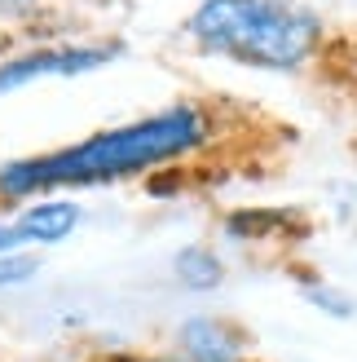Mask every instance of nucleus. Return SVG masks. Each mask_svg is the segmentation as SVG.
I'll list each match as a JSON object with an SVG mask.
<instances>
[{"label": "nucleus", "instance_id": "39448f33", "mask_svg": "<svg viewBox=\"0 0 357 362\" xmlns=\"http://www.w3.org/2000/svg\"><path fill=\"white\" fill-rule=\"evenodd\" d=\"M176 340H181L186 362H243V340L221 318H207V314L186 318Z\"/></svg>", "mask_w": 357, "mask_h": 362}, {"label": "nucleus", "instance_id": "0eeeda50", "mask_svg": "<svg viewBox=\"0 0 357 362\" xmlns=\"http://www.w3.org/2000/svg\"><path fill=\"white\" fill-rule=\"evenodd\" d=\"M305 300L317 305L322 314H335V318H353V300L335 287H322V283H305Z\"/></svg>", "mask_w": 357, "mask_h": 362}, {"label": "nucleus", "instance_id": "423d86ee", "mask_svg": "<svg viewBox=\"0 0 357 362\" xmlns=\"http://www.w3.org/2000/svg\"><path fill=\"white\" fill-rule=\"evenodd\" d=\"M172 274L176 283L186 287V292H212V287H221L225 283V265L217 252H207V247H181L176 252V261H172Z\"/></svg>", "mask_w": 357, "mask_h": 362}, {"label": "nucleus", "instance_id": "20e7f679", "mask_svg": "<svg viewBox=\"0 0 357 362\" xmlns=\"http://www.w3.org/2000/svg\"><path fill=\"white\" fill-rule=\"evenodd\" d=\"M80 204H71V199H44V204H31L23 216H13V221L0 226V257H9V252H23L31 243H62L71 230L80 226Z\"/></svg>", "mask_w": 357, "mask_h": 362}, {"label": "nucleus", "instance_id": "7ed1b4c3", "mask_svg": "<svg viewBox=\"0 0 357 362\" xmlns=\"http://www.w3.org/2000/svg\"><path fill=\"white\" fill-rule=\"evenodd\" d=\"M111 58H119L115 45H102V49H35L23 53V58H9L0 62V93H13L40 76H84V71H97Z\"/></svg>", "mask_w": 357, "mask_h": 362}, {"label": "nucleus", "instance_id": "f03ea898", "mask_svg": "<svg viewBox=\"0 0 357 362\" xmlns=\"http://www.w3.org/2000/svg\"><path fill=\"white\" fill-rule=\"evenodd\" d=\"M190 35L221 58L291 71L317 49L322 23L291 0H203L190 18Z\"/></svg>", "mask_w": 357, "mask_h": 362}, {"label": "nucleus", "instance_id": "6e6552de", "mask_svg": "<svg viewBox=\"0 0 357 362\" xmlns=\"http://www.w3.org/2000/svg\"><path fill=\"white\" fill-rule=\"evenodd\" d=\"M35 269H40L35 257H27V252H9V257H0V287L27 283V279H35Z\"/></svg>", "mask_w": 357, "mask_h": 362}, {"label": "nucleus", "instance_id": "f257e3e1", "mask_svg": "<svg viewBox=\"0 0 357 362\" xmlns=\"http://www.w3.org/2000/svg\"><path fill=\"white\" fill-rule=\"evenodd\" d=\"M207 133V119L194 106H172L150 119L123 124V129L97 133L66 146L58 155H35V159H9L0 168V194L5 199H23V194H40L53 186H93V181H111V177H128L141 168L168 164V159L194 151Z\"/></svg>", "mask_w": 357, "mask_h": 362}, {"label": "nucleus", "instance_id": "1a4fd4ad", "mask_svg": "<svg viewBox=\"0 0 357 362\" xmlns=\"http://www.w3.org/2000/svg\"><path fill=\"white\" fill-rule=\"evenodd\" d=\"M5 9H23V5H31V0H0Z\"/></svg>", "mask_w": 357, "mask_h": 362}]
</instances>
